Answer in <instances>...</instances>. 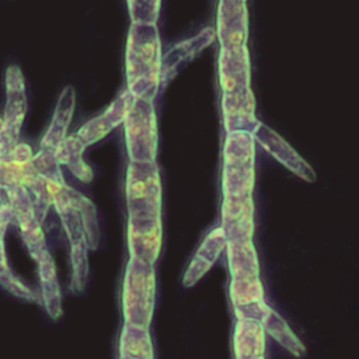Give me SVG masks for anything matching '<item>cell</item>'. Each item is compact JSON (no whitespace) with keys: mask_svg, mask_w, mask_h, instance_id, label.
<instances>
[{"mask_svg":"<svg viewBox=\"0 0 359 359\" xmlns=\"http://www.w3.org/2000/svg\"><path fill=\"white\" fill-rule=\"evenodd\" d=\"M35 261L38 264V275L41 280V299L43 302L45 310L52 318H57L62 314V294L56 278L55 262L48 250L42 251Z\"/></svg>","mask_w":359,"mask_h":359,"instance_id":"obj_20","label":"cell"},{"mask_svg":"<svg viewBox=\"0 0 359 359\" xmlns=\"http://www.w3.org/2000/svg\"><path fill=\"white\" fill-rule=\"evenodd\" d=\"M227 264L230 271V299L237 320L261 321L268 310L264 286L259 279V264L252 240L227 241Z\"/></svg>","mask_w":359,"mask_h":359,"instance_id":"obj_2","label":"cell"},{"mask_svg":"<svg viewBox=\"0 0 359 359\" xmlns=\"http://www.w3.org/2000/svg\"><path fill=\"white\" fill-rule=\"evenodd\" d=\"M261 324L264 331L272 337L279 345H282L286 351H289L293 356L302 358L306 353V346L303 342L296 337V334L290 330L287 323L273 309L268 307L266 313L264 314Z\"/></svg>","mask_w":359,"mask_h":359,"instance_id":"obj_23","label":"cell"},{"mask_svg":"<svg viewBox=\"0 0 359 359\" xmlns=\"http://www.w3.org/2000/svg\"><path fill=\"white\" fill-rule=\"evenodd\" d=\"M163 243L161 216L128 217V250L130 258L154 265Z\"/></svg>","mask_w":359,"mask_h":359,"instance_id":"obj_10","label":"cell"},{"mask_svg":"<svg viewBox=\"0 0 359 359\" xmlns=\"http://www.w3.org/2000/svg\"><path fill=\"white\" fill-rule=\"evenodd\" d=\"M125 196L129 216H161V181L156 161H129Z\"/></svg>","mask_w":359,"mask_h":359,"instance_id":"obj_6","label":"cell"},{"mask_svg":"<svg viewBox=\"0 0 359 359\" xmlns=\"http://www.w3.org/2000/svg\"><path fill=\"white\" fill-rule=\"evenodd\" d=\"M156 303V272L151 264L129 258L122 283L123 321L149 328Z\"/></svg>","mask_w":359,"mask_h":359,"instance_id":"obj_4","label":"cell"},{"mask_svg":"<svg viewBox=\"0 0 359 359\" xmlns=\"http://www.w3.org/2000/svg\"><path fill=\"white\" fill-rule=\"evenodd\" d=\"M216 36L220 49L247 46L248 11L245 3L219 0L216 15Z\"/></svg>","mask_w":359,"mask_h":359,"instance_id":"obj_12","label":"cell"},{"mask_svg":"<svg viewBox=\"0 0 359 359\" xmlns=\"http://www.w3.org/2000/svg\"><path fill=\"white\" fill-rule=\"evenodd\" d=\"M1 189H3V188H1V185H0V192H1Z\"/></svg>","mask_w":359,"mask_h":359,"instance_id":"obj_33","label":"cell"},{"mask_svg":"<svg viewBox=\"0 0 359 359\" xmlns=\"http://www.w3.org/2000/svg\"><path fill=\"white\" fill-rule=\"evenodd\" d=\"M227 241L252 240L254 201L248 196H223L222 224Z\"/></svg>","mask_w":359,"mask_h":359,"instance_id":"obj_14","label":"cell"},{"mask_svg":"<svg viewBox=\"0 0 359 359\" xmlns=\"http://www.w3.org/2000/svg\"><path fill=\"white\" fill-rule=\"evenodd\" d=\"M3 189L6 191L7 199L13 208L14 220L20 227L22 240L31 257L36 259L39 254L46 250V247H45V236L42 231V224L38 222L34 212L31 194L24 185H14Z\"/></svg>","mask_w":359,"mask_h":359,"instance_id":"obj_9","label":"cell"},{"mask_svg":"<svg viewBox=\"0 0 359 359\" xmlns=\"http://www.w3.org/2000/svg\"><path fill=\"white\" fill-rule=\"evenodd\" d=\"M161 42L156 24L132 22L126 41V90L135 97L153 101L161 84Z\"/></svg>","mask_w":359,"mask_h":359,"instance_id":"obj_1","label":"cell"},{"mask_svg":"<svg viewBox=\"0 0 359 359\" xmlns=\"http://www.w3.org/2000/svg\"><path fill=\"white\" fill-rule=\"evenodd\" d=\"M222 119L226 133H252L259 121L255 115V95L251 87L222 94Z\"/></svg>","mask_w":359,"mask_h":359,"instance_id":"obj_13","label":"cell"},{"mask_svg":"<svg viewBox=\"0 0 359 359\" xmlns=\"http://www.w3.org/2000/svg\"><path fill=\"white\" fill-rule=\"evenodd\" d=\"M135 97L128 91H122L108 108L98 116L86 122L74 135L81 140L84 146H90L102 137H105L112 129L123 123Z\"/></svg>","mask_w":359,"mask_h":359,"instance_id":"obj_15","label":"cell"},{"mask_svg":"<svg viewBox=\"0 0 359 359\" xmlns=\"http://www.w3.org/2000/svg\"><path fill=\"white\" fill-rule=\"evenodd\" d=\"M132 22L156 24L160 14L161 0H126Z\"/></svg>","mask_w":359,"mask_h":359,"instance_id":"obj_29","label":"cell"},{"mask_svg":"<svg viewBox=\"0 0 359 359\" xmlns=\"http://www.w3.org/2000/svg\"><path fill=\"white\" fill-rule=\"evenodd\" d=\"M236 359H265V331L258 320H237L233 337Z\"/></svg>","mask_w":359,"mask_h":359,"instance_id":"obj_18","label":"cell"},{"mask_svg":"<svg viewBox=\"0 0 359 359\" xmlns=\"http://www.w3.org/2000/svg\"><path fill=\"white\" fill-rule=\"evenodd\" d=\"M230 1H238V3H245V0H230Z\"/></svg>","mask_w":359,"mask_h":359,"instance_id":"obj_31","label":"cell"},{"mask_svg":"<svg viewBox=\"0 0 359 359\" xmlns=\"http://www.w3.org/2000/svg\"><path fill=\"white\" fill-rule=\"evenodd\" d=\"M226 244L227 238L220 226L210 230L191 259L182 276V285L185 287H192L213 266L222 251L226 248Z\"/></svg>","mask_w":359,"mask_h":359,"instance_id":"obj_17","label":"cell"},{"mask_svg":"<svg viewBox=\"0 0 359 359\" xmlns=\"http://www.w3.org/2000/svg\"><path fill=\"white\" fill-rule=\"evenodd\" d=\"M1 126H3V118H0V129H1Z\"/></svg>","mask_w":359,"mask_h":359,"instance_id":"obj_32","label":"cell"},{"mask_svg":"<svg viewBox=\"0 0 359 359\" xmlns=\"http://www.w3.org/2000/svg\"><path fill=\"white\" fill-rule=\"evenodd\" d=\"M255 184V140L248 132H230L223 143V196L252 195Z\"/></svg>","mask_w":359,"mask_h":359,"instance_id":"obj_3","label":"cell"},{"mask_svg":"<svg viewBox=\"0 0 359 359\" xmlns=\"http://www.w3.org/2000/svg\"><path fill=\"white\" fill-rule=\"evenodd\" d=\"M74 105L76 91L72 86H67L59 95L50 125L41 140V149H56V146L67 136V128L73 116Z\"/></svg>","mask_w":359,"mask_h":359,"instance_id":"obj_19","label":"cell"},{"mask_svg":"<svg viewBox=\"0 0 359 359\" xmlns=\"http://www.w3.org/2000/svg\"><path fill=\"white\" fill-rule=\"evenodd\" d=\"M27 189L29 191L31 198H32V206H34L35 216H36L38 222L42 224L49 208L52 206V192H50L49 180H46L41 175H36L27 185Z\"/></svg>","mask_w":359,"mask_h":359,"instance_id":"obj_27","label":"cell"},{"mask_svg":"<svg viewBox=\"0 0 359 359\" xmlns=\"http://www.w3.org/2000/svg\"><path fill=\"white\" fill-rule=\"evenodd\" d=\"M27 112L25 83L18 66L6 70V107L0 129V160L8 158L20 140V130Z\"/></svg>","mask_w":359,"mask_h":359,"instance_id":"obj_8","label":"cell"},{"mask_svg":"<svg viewBox=\"0 0 359 359\" xmlns=\"http://www.w3.org/2000/svg\"><path fill=\"white\" fill-rule=\"evenodd\" d=\"M32 149L28 143H17L15 147L13 149L11 154H10V158L15 160V161H21V163H28L32 160Z\"/></svg>","mask_w":359,"mask_h":359,"instance_id":"obj_30","label":"cell"},{"mask_svg":"<svg viewBox=\"0 0 359 359\" xmlns=\"http://www.w3.org/2000/svg\"><path fill=\"white\" fill-rule=\"evenodd\" d=\"M252 137L264 150H266L276 161H279L289 171L296 174L306 182H314L317 180L313 167L272 128L258 122L252 130Z\"/></svg>","mask_w":359,"mask_h":359,"instance_id":"obj_11","label":"cell"},{"mask_svg":"<svg viewBox=\"0 0 359 359\" xmlns=\"http://www.w3.org/2000/svg\"><path fill=\"white\" fill-rule=\"evenodd\" d=\"M52 192V206L59 215L69 241L86 238L90 248L98 244L97 213L93 202L66 182H55L49 180Z\"/></svg>","mask_w":359,"mask_h":359,"instance_id":"obj_5","label":"cell"},{"mask_svg":"<svg viewBox=\"0 0 359 359\" xmlns=\"http://www.w3.org/2000/svg\"><path fill=\"white\" fill-rule=\"evenodd\" d=\"M86 146L76 135L66 136L55 149L56 158L60 165H66L67 170L81 182H90L93 180V170L83 158Z\"/></svg>","mask_w":359,"mask_h":359,"instance_id":"obj_21","label":"cell"},{"mask_svg":"<svg viewBox=\"0 0 359 359\" xmlns=\"http://www.w3.org/2000/svg\"><path fill=\"white\" fill-rule=\"evenodd\" d=\"M219 84L223 93L251 87V65L247 46L219 50Z\"/></svg>","mask_w":359,"mask_h":359,"instance_id":"obj_16","label":"cell"},{"mask_svg":"<svg viewBox=\"0 0 359 359\" xmlns=\"http://www.w3.org/2000/svg\"><path fill=\"white\" fill-rule=\"evenodd\" d=\"M0 285L17 297L34 302L39 300V297L10 269L4 250V234H0Z\"/></svg>","mask_w":359,"mask_h":359,"instance_id":"obj_25","label":"cell"},{"mask_svg":"<svg viewBox=\"0 0 359 359\" xmlns=\"http://www.w3.org/2000/svg\"><path fill=\"white\" fill-rule=\"evenodd\" d=\"M36 171L32 165V161L21 163L13 158H1L0 160V185L1 188L24 185L27 187L35 177Z\"/></svg>","mask_w":359,"mask_h":359,"instance_id":"obj_24","label":"cell"},{"mask_svg":"<svg viewBox=\"0 0 359 359\" xmlns=\"http://www.w3.org/2000/svg\"><path fill=\"white\" fill-rule=\"evenodd\" d=\"M123 130L130 161H156L158 136L153 101L135 98L123 121Z\"/></svg>","mask_w":359,"mask_h":359,"instance_id":"obj_7","label":"cell"},{"mask_svg":"<svg viewBox=\"0 0 359 359\" xmlns=\"http://www.w3.org/2000/svg\"><path fill=\"white\" fill-rule=\"evenodd\" d=\"M31 161L38 175L55 182H66L60 170V164L56 158L55 149H41L36 154L32 156Z\"/></svg>","mask_w":359,"mask_h":359,"instance_id":"obj_28","label":"cell"},{"mask_svg":"<svg viewBox=\"0 0 359 359\" xmlns=\"http://www.w3.org/2000/svg\"><path fill=\"white\" fill-rule=\"evenodd\" d=\"M119 359H154L149 328L123 324L119 337Z\"/></svg>","mask_w":359,"mask_h":359,"instance_id":"obj_22","label":"cell"},{"mask_svg":"<svg viewBox=\"0 0 359 359\" xmlns=\"http://www.w3.org/2000/svg\"><path fill=\"white\" fill-rule=\"evenodd\" d=\"M72 245V289L76 292L83 290L88 276L87 252L90 250L86 238L70 243Z\"/></svg>","mask_w":359,"mask_h":359,"instance_id":"obj_26","label":"cell"}]
</instances>
